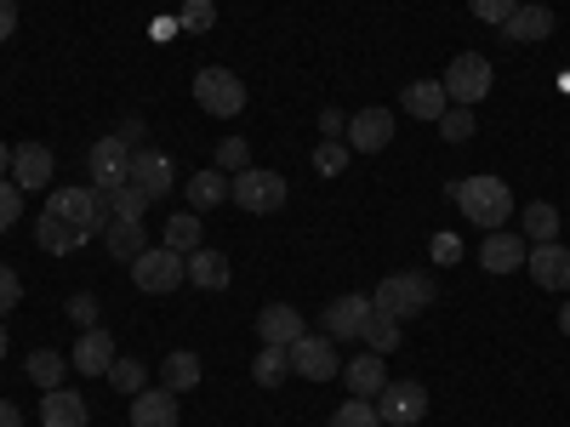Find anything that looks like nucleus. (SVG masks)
Listing matches in <instances>:
<instances>
[{"mask_svg": "<svg viewBox=\"0 0 570 427\" xmlns=\"http://www.w3.org/2000/svg\"><path fill=\"white\" fill-rule=\"evenodd\" d=\"M451 200L462 206V217H468L473 228H485V234L508 228V217H513V195H508L502 177H468V182L451 188Z\"/></svg>", "mask_w": 570, "mask_h": 427, "instance_id": "f257e3e1", "label": "nucleus"}, {"mask_svg": "<svg viewBox=\"0 0 570 427\" xmlns=\"http://www.w3.org/2000/svg\"><path fill=\"white\" fill-rule=\"evenodd\" d=\"M434 297H440V285L428 279V274H389L383 285H376L371 308H383V314H394V319L405 325V319H416L422 308H434Z\"/></svg>", "mask_w": 570, "mask_h": 427, "instance_id": "f03ea898", "label": "nucleus"}, {"mask_svg": "<svg viewBox=\"0 0 570 427\" xmlns=\"http://www.w3.org/2000/svg\"><path fill=\"white\" fill-rule=\"evenodd\" d=\"M285 195H292V188H285L279 171H252V166H246V171H234V182H228V200L240 206V211H252V217L279 211Z\"/></svg>", "mask_w": 570, "mask_h": 427, "instance_id": "7ed1b4c3", "label": "nucleus"}, {"mask_svg": "<svg viewBox=\"0 0 570 427\" xmlns=\"http://www.w3.org/2000/svg\"><path fill=\"white\" fill-rule=\"evenodd\" d=\"M195 103L206 109V115H217V120H234V115H240L246 109V80L240 75H234V69H200L195 75Z\"/></svg>", "mask_w": 570, "mask_h": 427, "instance_id": "20e7f679", "label": "nucleus"}, {"mask_svg": "<svg viewBox=\"0 0 570 427\" xmlns=\"http://www.w3.org/2000/svg\"><path fill=\"white\" fill-rule=\"evenodd\" d=\"M46 211H52V217H63L75 234H80V240H91V234H104V195H98V188H58V195H52V206H46Z\"/></svg>", "mask_w": 570, "mask_h": 427, "instance_id": "39448f33", "label": "nucleus"}, {"mask_svg": "<svg viewBox=\"0 0 570 427\" xmlns=\"http://www.w3.org/2000/svg\"><path fill=\"white\" fill-rule=\"evenodd\" d=\"M440 86H445V98L451 103H462V109H473L491 91V58H480V52H462V58H451V69L440 75Z\"/></svg>", "mask_w": 570, "mask_h": 427, "instance_id": "423d86ee", "label": "nucleus"}, {"mask_svg": "<svg viewBox=\"0 0 570 427\" xmlns=\"http://www.w3.org/2000/svg\"><path fill=\"white\" fill-rule=\"evenodd\" d=\"M183 279H188V262H183L177 251H166V246L142 251V257L131 262V285H137V291H155V297H166V291H177Z\"/></svg>", "mask_w": 570, "mask_h": 427, "instance_id": "0eeeda50", "label": "nucleus"}, {"mask_svg": "<svg viewBox=\"0 0 570 427\" xmlns=\"http://www.w3.org/2000/svg\"><path fill=\"white\" fill-rule=\"evenodd\" d=\"M376 416H383V427H416L428 416L422 383H389L383 394H376Z\"/></svg>", "mask_w": 570, "mask_h": 427, "instance_id": "6e6552de", "label": "nucleus"}, {"mask_svg": "<svg viewBox=\"0 0 570 427\" xmlns=\"http://www.w3.org/2000/svg\"><path fill=\"white\" fill-rule=\"evenodd\" d=\"M365 319H371V297H360V291L337 297V302L320 314V325H325L331 342H360V337H365Z\"/></svg>", "mask_w": 570, "mask_h": 427, "instance_id": "1a4fd4ad", "label": "nucleus"}, {"mask_svg": "<svg viewBox=\"0 0 570 427\" xmlns=\"http://www.w3.org/2000/svg\"><path fill=\"white\" fill-rule=\"evenodd\" d=\"M86 166H91V188H98V195H109V188H120V182H126L131 149H126L120 137H104V142H91V155H86Z\"/></svg>", "mask_w": 570, "mask_h": 427, "instance_id": "9d476101", "label": "nucleus"}, {"mask_svg": "<svg viewBox=\"0 0 570 427\" xmlns=\"http://www.w3.org/2000/svg\"><path fill=\"white\" fill-rule=\"evenodd\" d=\"M126 182L131 188H142L149 200H160V195H171V160L160 155V149H131V166H126Z\"/></svg>", "mask_w": 570, "mask_h": 427, "instance_id": "9b49d317", "label": "nucleus"}, {"mask_svg": "<svg viewBox=\"0 0 570 427\" xmlns=\"http://www.w3.org/2000/svg\"><path fill=\"white\" fill-rule=\"evenodd\" d=\"M292 370L308 376V383H331V376H337V354H331V337H314V330H303V337L292 342Z\"/></svg>", "mask_w": 570, "mask_h": 427, "instance_id": "f8f14e48", "label": "nucleus"}, {"mask_svg": "<svg viewBox=\"0 0 570 427\" xmlns=\"http://www.w3.org/2000/svg\"><path fill=\"white\" fill-rule=\"evenodd\" d=\"M343 137H348V149L376 155V149H389V142H394V115H389V109H360Z\"/></svg>", "mask_w": 570, "mask_h": 427, "instance_id": "ddd939ff", "label": "nucleus"}, {"mask_svg": "<svg viewBox=\"0 0 570 427\" xmlns=\"http://www.w3.org/2000/svg\"><path fill=\"white\" fill-rule=\"evenodd\" d=\"M12 182L23 188V195L52 188V149H46V142H18L12 149Z\"/></svg>", "mask_w": 570, "mask_h": 427, "instance_id": "4468645a", "label": "nucleus"}, {"mask_svg": "<svg viewBox=\"0 0 570 427\" xmlns=\"http://www.w3.org/2000/svg\"><path fill=\"white\" fill-rule=\"evenodd\" d=\"M525 257H531L525 234H508V228L485 234V246H480V268L485 274H513V268H525Z\"/></svg>", "mask_w": 570, "mask_h": 427, "instance_id": "2eb2a0df", "label": "nucleus"}, {"mask_svg": "<svg viewBox=\"0 0 570 427\" xmlns=\"http://www.w3.org/2000/svg\"><path fill=\"white\" fill-rule=\"evenodd\" d=\"M303 330H308V325H303V314H297L292 302H268V308L257 314V337H263L268 348H292Z\"/></svg>", "mask_w": 570, "mask_h": 427, "instance_id": "dca6fc26", "label": "nucleus"}, {"mask_svg": "<svg viewBox=\"0 0 570 427\" xmlns=\"http://www.w3.org/2000/svg\"><path fill=\"white\" fill-rule=\"evenodd\" d=\"M525 268H531V279L542 285V291H570V251H564L559 240L537 246V251L525 257Z\"/></svg>", "mask_w": 570, "mask_h": 427, "instance_id": "f3484780", "label": "nucleus"}, {"mask_svg": "<svg viewBox=\"0 0 570 427\" xmlns=\"http://www.w3.org/2000/svg\"><path fill=\"white\" fill-rule=\"evenodd\" d=\"M69 365L80 370V376H109V365H115V337L109 330H80V342H75V354H69Z\"/></svg>", "mask_w": 570, "mask_h": 427, "instance_id": "a211bd4d", "label": "nucleus"}, {"mask_svg": "<svg viewBox=\"0 0 570 427\" xmlns=\"http://www.w3.org/2000/svg\"><path fill=\"white\" fill-rule=\"evenodd\" d=\"M131 427H177V394L171 388L131 394Z\"/></svg>", "mask_w": 570, "mask_h": 427, "instance_id": "6ab92c4d", "label": "nucleus"}, {"mask_svg": "<svg viewBox=\"0 0 570 427\" xmlns=\"http://www.w3.org/2000/svg\"><path fill=\"white\" fill-rule=\"evenodd\" d=\"M40 427H91L86 399H80V394H69V388H52V394L40 399Z\"/></svg>", "mask_w": 570, "mask_h": 427, "instance_id": "aec40b11", "label": "nucleus"}, {"mask_svg": "<svg viewBox=\"0 0 570 427\" xmlns=\"http://www.w3.org/2000/svg\"><path fill=\"white\" fill-rule=\"evenodd\" d=\"M348 394L354 399H376L389 388V365H383V354H360V359H348Z\"/></svg>", "mask_w": 570, "mask_h": 427, "instance_id": "412c9836", "label": "nucleus"}, {"mask_svg": "<svg viewBox=\"0 0 570 427\" xmlns=\"http://www.w3.org/2000/svg\"><path fill=\"white\" fill-rule=\"evenodd\" d=\"M553 34V12L548 7H519L508 23H502V40H519V46H537Z\"/></svg>", "mask_w": 570, "mask_h": 427, "instance_id": "4be33fe9", "label": "nucleus"}, {"mask_svg": "<svg viewBox=\"0 0 570 427\" xmlns=\"http://www.w3.org/2000/svg\"><path fill=\"white\" fill-rule=\"evenodd\" d=\"M400 103H405V115H416V120H440V115L451 109V98H445L440 80H411Z\"/></svg>", "mask_w": 570, "mask_h": 427, "instance_id": "5701e85b", "label": "nucleus"}, {"mask_svg": "<svg viewBox=\"0 0 570 427\" xmlns=\"http://www.w3.org/2000/svg\"><path fill=\"white\" fill-rule=\"evenodd\" d=\"M104 246H109V257H120V262H137L142 251H149V240H142V222H131V217H115V222L104 228Z\"/></svg>", "mask_w": 570, "mask_h": 427, "instance_id": "b1692460", "label": "nucleus"}, {"mask_svg": "<svg viewBox=\"0 0 570 427\" xmlns=\"http://www.w3.org/2000/svg\"><path fill=\"white\" fill-rule=\"evenodd\" d=\"M183 262H188V279H195L200 291H223V285H228V257H223V251H212V246L188 251Z\"/></svg>", "mask_w": 570, "mask_h": 427, "instance_id": "393cba45", "label": "nucleus"}, {"mask_svg": "<svg viewBox=\"0 0 570 427\" xmlns=\"http://www.w3.org/2000/svg\"><path fill=\"white\" fill-rule=\"evenodd\" d=\"M206 376V365H200V354H188V348H177V354H166V365H160V388H171V394H188Z\"/></svg>", "mask_w": 570, "mask_h": 427, "instance_id": "a878e982", "label": "nucleus"}, {"mask_svg": "<svg viewBox=\"0 0 570 427\" xmlns=\"http://www.w3.org/2000/svg\"><path fill=\"white\" fill-rule=\"evenodd\" d=\"M35 240H40V251H52V257H63V251L86 246L80 234H75L63 217H52V211H46V217H35Z\"/></svg>", "mask_w": 570, "mask_h": 427, "instance_id": "bb28decb", "label": "nucleus"}, {"mask_svg": "<svg viewBox=\"0 0 570 427\" xmlns=\"http://www.w3.org/2000/svg\"><path fill=\"white\" fill-rule=\"evenodd\" d=\"M360 342H365V354H383V359H389V354L400 348V319H394V314H383V308H371L365 337H360Z\"/></svg>", "mask_w": 570, "mask_h": 427, "instance_id": "cd10ccee", "label": "nucleus"}, {"mask_svg": "<svg viewBox=\"0 0 570 427\" xmlns=\"http://www.w3.org/2000/svg\"><path fill=\"white\" fill-rule=\"evenodd\" d=\"M228 200V171H195V182H188V211H212Z\"/></svg>", "mask_w": 570, "mask_h": 427, "instance_id": "c85d7f7f", "label": "nucleus"}, {"mask_svg": "<svg viewBox=\"0 0 570 427\" xmlns=\"http://www.w3.org/2000/svg\"><path fill=\"white\" fill-rule=\"evenodd\" d=\"M285 370H292V348H268V342H263V354L252 359V383H257V388H279Z\"/></svg>", "mask_w": 570, "mask_h": 427, "instance_id": "c756f323", "label": "nucleus"}, {"mask_svg": "<svg viewBox=\"0 0 570 427\" xmlns=\"http://www.w3.org/2000/svg\"><path fill=\"white\" fill-rule=\"evenodd\" d=\"M63 370H69V359H63L58 348H40V354H29V383H40L46 394L63 388Z\"/></svg>", "mask_w": 570, "mask_h": 427, "instance_id": "7c9ffc66", "label": "nucleus"}, {"mask_svg": "<svg viewBox=\"0 0 570 427\" xmlns=\"http://www.w3.org/2000/svg\"><path fill=\"white\" fill-rule=\"evenodd\" d=\"M166 251H177V257L200 251V211H183L166 222Z\"/></svg>", "mask_w": 570, "mask_h": 427, "instance_id": "2f4dec72", "label": "nucleus"}, {"mask_svg": "<svg viewBox=\"0 0 570 427\" xmlns=\"http://www.w3.org/2000/svg\"><path fill=\"white\" fill-rule=\"evenodd\" d=\"M519 222H525V234H531L537 246L559 240V211H553L548 200H531V206H525V217H519Z\"/></svg>", "mask_w": 570, "mask_h": 427, "instance_id": "473e14b6", "label": "nucleus"}, {"mask_svg": "<svg viewBox=\"0 0 570 427\" xmlns=\"http://www.w3.org/2000/svg\"><path fill=\"white\" fill-rule=\"evenodd\" d=\"M104 211L109 217H142V211H149V195H142V188H131V182H120V188H109V195H104Z\"/></svg>", "mask_w": 570, "mask_h": 427, "instance_id": "72a5a7b5", "label": "nucleus"}, {"mask_svg": "<svg viewBox=\"0 0 570 427\" xmlns=\"http://www.w3.org/2000/svg\"><path fill=\"white\" fill-rule=\"evenodd\" d=\"M325 427H383V416H376V405L371 399H343L337 410H331V421Z\"/></svg>", "mask_w": 570, "mask_h": 427, "instance_id": "f704fd0d", "label": "nucleus"}, {"mask_svg": "<svg viewBox=\"0 0 570 427\" xmlns=\"http://www.w3.org/2000/svg\"><path fill=\"white\" fill-rule=\"evenodd\" d=\"M314 171H320V177H337V171H348V142L325 137L320 149H314Z\"/></svg>", "mask_w": 570, "mask_h": 427, "instance_id": "c9c22d12", "label": "nucleus"}, {"mask_svg": "<svg viewBox=\"0 0 570 427\" xmlns=\"http://www.w3.org/2000/svg\"><path fill=\"white\" fill-rule=\"evenodd\" d=\"M212 23H217V7H212V0H183L177 29H188V34H206Z\"/></svg>", "mask_w": 570, "mask_h": 427, "instance_id": "e433bc0d", "label": "nucleus"}, {"mask_svg": "<svg viewBox=\"0 0 570 427\" xmlns=\"http://www.w3.org/2000/svg\"><path fill=\"white\" fill-rule=\"evenodd\" d=\"M109 383H115L120 394H142V388H149V370H142L137 359H115V365H109Z\"/></svg>", "mask_w": 570, "mask_h": 427, "instance_id": "4c0bfd02", "label": "nucleus"}, {"mask_svg": "<svg viewBox=\"0 0 570 427\" xmlns=\"http://www.w3.org/2000/svg\"><path fill=\"white\" fill-rule=\"evenodd\" d=\"M434 126H440V137H445V142H468V137H473V109L451 103V109H445Z\"/></svg>", "mask_w": 570, "mask_h": 427, "instance_id": "58836bf2", "label": "nucleus"}, {"mask_svg": "<svg viewBox=\"0 0 570 427\" xmlns=\"http://www.w3.org/2000/svg\"><path fill=\"white\" fill-rule=\"evenodd\" d=\"M252 166V142L246 137H223L217 142V171H246Z\"/></svg>", "mask_w": 570, "mask_h": 427, "instance_id": "ea45409f", "label": "nucleus"}, {"mask_svg": "<svg viewBox=\"0 0 570 427\" xmlns=\"http://www.w3.org/2000/svg\"><path fill=\"white\" fill-rule=\"evenodd\" d=\"M18 217H23V188L0 177V234H7V228H12Z\"/></svg>", "mask_w": 570, "mask_h": 427, "instance_id": "a19ab883", "label": "nucleus"}, {"mask_svg": "<svg viewBox=\"0 0 570 427\" xmlns=\"http://www.w3.org/2000/svg\"><path fill=\"white\" fill-rule=\"evenodd\" d=\"M18 302H23V279H18L12 262H0V319H7Z\"/></svg>", "mask_w": 570, "mask_h": 427, "instance_id": "79ce46f5", "label": "nucleus"}, {"mask_svg": "<svg viewBox=\"0 0 570 427\" xmlns=\"http://www.w3.org/2000/svg\"><path fill=\"white\" fill-rule=\"evenodd\" d=\"M468 12L480 18V23H508L519 12V0H468Z\"/></svg>", "mask_w": 570, "mask_h": 427, "instance_id": "37998d69", "label": "nucleus"}, {"mask_svg": "<svg viewBox=\"0 0 570 427\" xmlns=\"http://www.w3.org/2000/svg\"><path fill=\"white\" fill-rule=\"evenodd\" d=\"M69 319H75L80 330H91V325H98V297H91V291L69 297Z\"/></svg>", "mask_w": 570, "mask_h": 427, "instance_id": "c03bdc74", "label": "nucleus"}, {"mask_svg": "<svg viewBox=\"0 0 570 427\" xmlns=\"http://www.w3.org/2000/svg\"><path fill=\"white\" fill-rule=\"evenodd\" d=\"M115 137H120V142H126V149H142V137H149V126H142V120H137V115H126V120H120V131H115Z\"/></svg>", "mask_w": 570, "mask_h": 427, "instance_id": "a18cd8bd", "label": "nucleus"}, {"mask_svg": "<svg viewBox=\"0 0 570 427\" xmlns=\"http://www.w3.org/2000/svg\"><path fill=\"white\" fill-rule=\"evenodd\" d=\"M462 257V240L456 234H434V262H456Z\"/></svg>", "mask_w": 570, "mask_h": 427, "instance_id": "49530a36", "label": "nucleus"}, {"mask_svg": "<svg viewBox=\"0 0 570 427\" xmlns=\"http://www.w3.org/2000/svg\"><path fill=\"white\" fill-rule=\"evenodd\" d=\"M320 131H325V137H343V131H348V115H337V109H325V115H320Z\"/></svg>", "mask_w": 570, "mask_h": 427, "instance_id": "de8ad7c7", "label": "nucleus"}, {"mask_svg": "<svg viewBox=\"0 0 570 427\" xmlns=\"http://www.w3.org/2000/svg\"><path fill=\"white\" fill-rule=\"evenodd\" d=\"M18 34V7L12 0H0V40H12Z\"/></svg>", "mask_w": 570, "mask_h": 427, "instance_id": "09e8293b", "label": "nucleus"}, {"mask_svg": "<svg viewBox=\"0 0 570 427\" xmlns=\"http://www.w3.org/2000/svg\"><path fill=\"white\" fill-rule=\"evenodd\" d=\"M18 421H23V416H18V405H12L7 394H0V427H18Z\"/></svg>", "mask_w": 570, "mask_h": 427, "instance_id": "8fccbe9b", "label": "nucleus"}, {"mask_svg": "<svg viewBox=\"0 0 570 427\" xmlns=\"http://www.w3.org/2000/svg\"><path fill=\"white\" fill-rule=\"evenodd\" d=\"M0 171H12V149H7V142H0Z\"/></svg>", "mask_w": 570, "mask_h": 427, "instance_id": "3c124183", "label": "nucleus"}, {"mask_svg": "<svg viewBox=\"0 0 570 427\" xmlns=\"http://www.w3.org/2000/svg\"><path fill=\"white\" fill-rule=\"evenodd\" d=\"M559 330H564V337H570V302L559 308Z\"/></svg>", "mask_w": 570, "mask_h": 427, "instance_id": "603ef678", "label": "nucleus"}, {"mask_svg": "<svg viewBox=\"0 0 570 427\" xmlns=\"http://www.w3.org/2000/svg\"><path fill=\"white\" fill-rule=\"evenodd\" d=\"M0 354H7V325H0Z\"/></svg>", "mask_w": 570, "mask_h": 427, "instance_id": "864d4df0", "label": "nucleus"}]
</instances>
